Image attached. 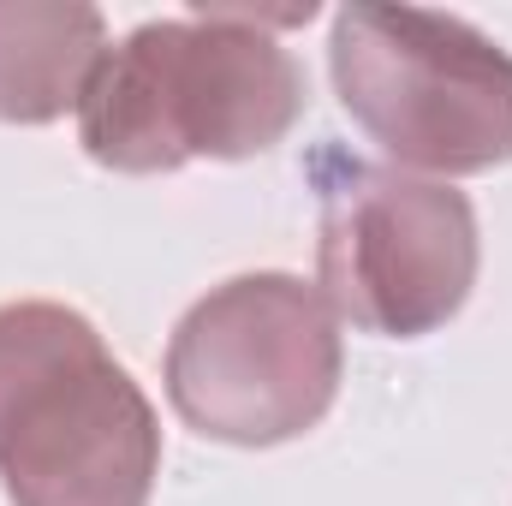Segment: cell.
Listing matches in <instances>:
<instances>
[{
	"instance_id": "cell-1",
	"label": "cell",
	"mask_w": 512,
	"mask_h": 506,
	"mask_svg": "<svg viewBox=\"0 0 512 506\" xmlns=\"http://www.w3.org/2000/svg\"><path fill=\"white\" fill-rule=\"evenodd\" d=\"M298 12H191L131 30L102 48L84 96L78 131L102 167L161 173L197 155H256L280 143L304 108L298 60L262 24H298Z\"/></svg>"
},
{
	"instance_id": "cell-2",
	"label": "cell",
	"mask_w": 512,
	"mask_h": 506,
	"mask_svg": "<svg viewBox=\"0 0 512 506\" xmlns=\"http://www.w3.org/2000/svg\"><path fill=\"white\" fill-rule=\"evenodd\" d=\"M161 429L102 334L60 304H0V483L12 506H143Z\"/></svg>"
},
{
	"instance_id": "cell-3",
	"label": "cell",
	"mask_w": 512,
	"mask_h": 506,
	"mask_svg": "<svg viewBox=\"0 0 512 506\" xmlns=\"http://www.w3.org/2000/svg\"><path fill=\"white\" fill-rule=\"evenodd\" d=\"M334 78L387 155L435 173L512 161V60L465 18L417 6H346Z\"/></svg>"
},
{
	"instance_id": "cell-4",
	"label": "cell",
	"mask_w": 512,
	"mask_h": 506,
	"mask_svg": "<svg viewBox=\"0 0 512 506\" xmlns=\"http://www.w3.org/2000/svg\"><path fill=\"white\" fill-rule=\"evenodd\" d=\"M334 381V316L286 274H245L221 286L179 322L167 346V393L179 417L239 447L304 435L328 411Z\"/></svg>"
},
{
	"instance_id": "cell-5",
	"label": "cell",
	"mask_w": 512,
	"mask_h": 506,
	"mask_svg": "<svg viewBox=\"0 0 512 506\" xmlns=\"http://www.w3.org/2000/svg\"><path fill=\"white\" fill-rule=\"evenodd\" d=\"M322 191V292L370 334H429L477 280V221L447 185L405 179L346 149H316Z\"/></svg>"
},
{
	"instance_id": "cell-6",
	"label": "cell",
	"mask_w": 512,
	"mask_h": 506,
	"mask_svg": "<svg viewBox=\"0 0 512 506\" xmlns=\"http://www.w3.org/2000/svg\"><path fill=\"white\" fill-rule=\"evenodd\" d=\"M102 60V12L0 6V120L66 114Z\"/></svg>"
}]
</instances>
